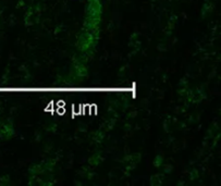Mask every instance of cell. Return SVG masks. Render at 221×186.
Returning a JSON list of instances; mask_svg holds the SVG:
<instances>
[{"label": "cell", "instance_id": "6da1fadb", "mask_svg": "<svg viewBox=\"0 0 221 186\" xmlns=\"http://www.w3.org/2000/svg\"><path fill=\"white\" fill-rule=\"evenodd\" d=\"M101 12H103V6L100 3V0H88L84 31L97 34L98 26L100 24Z\"/></svg>", "mask_w": 221, "mask_h": 186}, {"label": "cell", "instance_id": "7a4b0ae2", "mask_svg": "<svg viewBox=\"0 0 221 186\" xmlns=\"http://www.w3.org/2000/svg\"><path fill=\"white\" fill-rule=\"evenodd\" d=\"M96 38L97 34L91 33L88 31H84L80 35L79 38V47L82 51H89L92 50L96 45Z\"/></svg>", "mask_w": 221, "mask_h": 186}]
</instances>
